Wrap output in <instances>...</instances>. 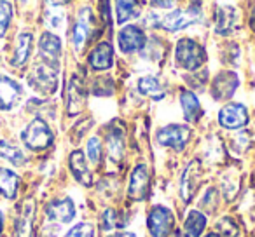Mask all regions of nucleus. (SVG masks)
I'll return each mask as SVG.
<instances>
[{
    "label": "nucleus",
    "mask_w": 255,
    "mask_h": 237,
    "mask_svg": "<svg viewBox=\"0 0 255 237\" xmlns=\"http://www.w3.org/2000/svg\"><path fill=\"white\" fill-rule=\"evenodd\" d=\"M121 218H123V216H121L119 211H116V209H112V208L105 209L102 215V220H100L102 230L103 232H112V230L124 227L126 225V220H121Z\"/></svg>",
    "instance_id": "obj_28"
},
{
    "label": "nucleus",
    "mask_w": 255,
    "mask_h": 237,
    "mask_svg": "<svg viewBox=\"0 0 255 237\" xmlns=\"http://www.w3.org/2000/svg\"><path fill=\"white\" fill-rule=\"evenodd\" d=\"M114 65V49L109 42H100L89 54V67L93 70H109Z\"/></svg>",
    "instance_id": "obj_19"
},
{
    "label": "nucleus",
    "mask_w": 255,
    "mask_h": 237,
    "mask_svg": "<svg viewBox=\"0 0 255 237\" xmlns=\"http://www.w3.org/2000/svg\"><path fill=\"white\" fill-rule=\"evenodd\" d=\"M238 84H240V80H238V75L234 72H222L213 80L212 96L215 99H219V101L229 99L238 89Z\"/></svg>",
    "instance_id": "obj_15"
},
{
    "label": "nucleus",
    "mask_w": 255,
    "mask_h": 237,
    "mask_svg": "<svg viewBox=\"0 0 255 237\" xmlns=\"http://www.w3.org/2000/svg\"><path fill=\"white\" fill-rule=\"evenodd\" d=\"M138 91L142 92L143 96H147V98L150 99H156V101H159V99L164 98V87L161 85V82L157 80L156 77H142L138 80Z\"/></svg>",
    "instance_id": "obj_24"
},
{
    "label": "nucleus",
    "mask_w": 255,
    "mask_h": 237,
    "mask_svg": "<svg viewBox=\"0 0 255 237\" xmlns=\"http://www.w3.org/2000/svg\"><path fill=\"white\" fill-rule=\"evenodd\" d=\"M93 32V18L91 11L89 9H82L81 14H79L77 23L74 25L72 30V44H74L75 51H82L86 46V42L89 40Z\"/></svg>",
    "instance_id": "obj_13"
},
{
    "label": "nucleus",
    "mask_w": 255,
    "mask_h": 237,
    "mask_svg": "<svg viewBox=\"0 0 255 237\" xmlns=\"http://www.w3.org/2000/svg\"><path fill=\"white\" fill-rule=\"evenodd\" d=\"M46 23H47V26H49V28H53V30L61 28V26L65 25V16L61 14V12L51 9V11L46 12Z\"/></svg>",
    "instance_id": "obj_34"
},
{
    "label": "nucleus",
    "mask_w": 255,
    "mask_h": 237,
    "mask_svg": "<svg viewBox=\"0 0 255 237\" xmlns=\"http://www.w3.org/2000/svg\"><path fill=\"white\" fill-rule=\"evenodd\" d=\"M110 237H135V234H133V232H117V234H114V236H110Z\"/></svg>",
    "instance_id": "obj_37"
},
{
    "label": "nucleus",
    "mask_w": 255,
    "mask_h": 237,
    "mask_svg": "<svg viewBox=\"0 0 255 237\" xmlns=\"http://www.w3.org/2000/svg\"><path fill=\"white\" fill-rule=\"evenodd\" d=\"M150 188V178H149V169L145 164H138L133 169L131 176H129V185H128V195L133 201H143L149 195Z\"/></svg>",
    "instance_id": "obj_7"
},
{
    "label": "nucleus",
    "mask_w": 255,
    "mask_h": 237,
    "mask_svg": "<svg viewBox=\"0 0 255 237\" xmlns=\"http://www.w3.org/2000/svg\"><path fill=\"white\" fill-rule=\"evenodd\" d=\"M32 44H33V35L30 32H21L16 37L14 53H12V58H11L12 67L21 68L23 65L28 61L30 53H32Z\"/></svg>",
    "instance_id": "obj_18"
},
{
    "label": "nucleus",
    "mask_w": 255,
    "mask_h": 237,
    "mask_svg": "<svg viewBox=\"0 0 255 237\" xmlns=\"http://www.w3.org/2000/svg\"><path fill=\"white\" fill-rule=\"evenodd\" d=\"M2 229H4V215L0 211V234H2Z\"/></svg>",
    "instance_id": "obj_39"
},
{
    "label": "nucleus",
    "mask_w": 255,
    "mask_h": 237,
    "mask_svg": "<svg viewBox=\"0 0 255 237\" xmlns=\"http://www.w3.org/2000/svg\"><path fill=\"white\" fill-rule=\"evenodd\" d=\"M12 19V5L7 0H0V37H4Z\"/></svg>",
    "instance_id": "obj_30"
},
{
    "label": "nucleus",
    "mask_w": 255,
    "mask_h": 237,
    "mask_svg": "<svg viewBox=\"0 0 255 237\" xmlns=\"http://www.w3.org/2000/svg\"><path fill=\"white\" fill-rule=\"evenodd\" d=\"M205 237H220V236H219V234H217V232H212V234H206Z\"/></svg>",
    "instance_id": "obj_40"
},
{
    "label": "nucleus",
    "mask_w": 255,
    "mask_h": 237,
    "mask_svg": "<svg viewBox=\"0 0 255 237\" xmlns=\"http://www.w3.org/2000/svg\"><path fill=\"white\" fill-rule=\"evenodd\" d=\"M140 4L136 0H116V19L117 23H126L128 19L138 18Z\"/></svg>",
    "instance_id": "obj_23"
},
{
    "label": "nucleus",
    "mask_w": 255,
    "mask_h": 237,
    "mask_svg": "<svg viewBox=\"0 0 255 237\" xmlns=\"http://www.w3.org/2000/svg\"><path fill=\"white\" fill-rule=\"evenodd\" d=\"M33 216H35V202L26 199L19 206L14 218V237H30L33 230Z\"/></svg>",
    "instance_id": "obj_9"
},
{
    "label": "nucleus",
    "mask_w": 255,
    "mask_h": 237,
    "mask_svg": "<svg viewBox=\"0 0 255 237\" xmlns=\"http://www.w3.org/2000/svg\"><path fill=\"white\" fill-rule=\"evenodd\" d=\"M19 176L7 167H0V195L5 199H14L18 195Z\"/></svg>",
    "instance_id": "obj_21"
},
{
    "label": "nucleus",
    "mask_w": 255,
    "mask_h": 237,
    "mask_svg": "<svg viewBox=\"0 0 255 237\" xmlns=\"http://www.w3.org/2000/svg\"><path fill=\"white\" fill-rule=\"evenodd\" d=\"M19 2H28V0H19Z\"/></svg>",
    "instance_id": "obj_41"
},
{
    "label": "nucleus",
    "mask_w": 255,
    "mask_h": 237,
    "mask_svg": "<svg viewBox=\"0 0 255 237\" xmlns=\"http://www.w3.org/2000/svg\"><path fill=\"white\" fill-rule=\"evenodd\" d=\"M47 4L51 5V7H56V5H61V4H65L67 0H46Z\"/></svg>",
    "instance_id": "obj_36"
},
{
    "label": "nucleus",
    "mask_w": 255,
    "mask_h": 237,
    "mask_svg": "<svg viewBox=\"0 0 255 237\" xmlns=\"http://www.w3.org/2000/svg\"><path fill=\"white\" fill-rule=\"evenodd\" d=\"M250 28L255 32V7L252 9V14H250Z\"/></svg>",
    "instance_id": "obj_38"
},
{
    "label": "nucleus",
    "mask_w": 255,
    "mask_h": 237,
    "mask_svg": "<svg viewBox=\"0 0 255 237\" xmlns=\"http://www.w3.org/2000/svg\"><path fill=\"white\" fill-rule=\"evenodd\" d=\"M86 103V91H84V84L82 80L74 75L70 79V84H68L67 89V112L68 115H75L82 110Z\"/></svg>",
    "instance_id": "obj_17"
},
{
    "label": "nucleus",
    "mask_w": 255,
    "mask_h": 237,
    "mask_svg": "<svg viewBox=\"0 0 255 237\" xmlns=\"http://www.w3.org/2000/svg\"><path fill=\"white\" fill-rule=\"evenodd\" d=\"M119 49L123 51L124 54H131V53H136V51L143 49L147 44V37L145 33L142 32V28L138 26H124L123 30L119 32Z\"/></svg>",
    "instance_id": "obj_8"
},
{
    "label": "nucleus",
    "mask_w": 255,
    "mask_h": 237,
    "mask_svg": "<svg viewBox=\"0 0 255 237\" xmlns=\"http://www.w3.org/2000/svg\"><path fill=\"white\" fill-rule=\"evenodd\" d=\"M88 157L93 164H98L102 159V142L98 138H89L88 142Z\"/></svg>",
    "instance_id": "obj_33"
},
{
    "label": "nucleus",
    "mask_w": 255,
    "mask_h": 237,
    "mask_svg": "<svg viewBox=\"0 0 255 237\" xmlns=\"http://www.w3.org/2000/svg\"><path fill=\"white\" fill-rule=\"evenodd\" d=\"M199 181H201V167H199L198 160H192V162L185 167L184 174H182V180H180L182 201L189 202L194 197L196 190H198V187H199Z\"/></svg>",
    "instance_id": "obj_12"
},
{
    "label": "nucleus",
    "mask_w": 255,
    "mask_h": 237,
    "mask_svg": "<svg viewBox=\"0 0 255 237\" xmlns=\"http://www.w3.org/2000/svg\"><path fill=\"white\" fill-rule=\"evenodd\" d=\"M65 237H95V229L91 223H77L65 234Z\"/></svg>",
    "instance_id": "obj_32"
},
{
    "label": "nucleus",
    "mask_w": 255,
    "mask_h": 237,
    "mask_svg": "<svg viewBox=\"0 0 255 237\" xmlns=\"http://www.w3.org/2000/svg\"><path fill=\"white\" fill-rule=\"evenodd\" d=\"M219 122L226 129H240L247 126L248 110L241 103H227L219 113Z\"/></svg>",
    "instance_id": "obj_6"
},
{
    "label": "nucleus",
    "mask_w": 255,
    "mask_h": 237,
    "mask_svg": "<svg viewBox=\"0 0 255 237\" xmlns=\"http://www.w3.org/2000/svg\"><path fill=\"white\" fill-rule=\"evenodd\" d=\"M199 19V12L198 11H180V9H177V11H171L170 14H166L163 19H161V25L164 30H168V32H180V30L187 28V26H191L192 23H196Z\"/></svg>",
    "instance_id": "obj_14"
},
{
    "label": "nucleus",
    "mask_w": 255,
    "mask_h": 237,
    "mask_svg": "<svg viewBox=\"0 0 255 237\" xmlns=\"http://www.w3.org/2000/svg\"><path fill=\"white\" fill-rule=\"evenodd\" d=\"M189 136H191V129H189L187 126L171 124L157 131V143L180 152V150H184L185 145H187Z\"/></svg>",
    "instance_id": "obj_5"
},
{
    "label": "nucleus",
    "mask_w": 255,
    "mask_h": 237,
    "mask_svg": "<svg viewBox=\"0 0 255 237\" xmlns=\"http://www.w3.org/2000/svg\"><path fill=\"white\" fill-rule=\"evenodd\" d=\"M236 26V12L233 7H220L217 12V25L215 30L220 35H227Z\"/></svg>",
    "instance_id": "obj_25"
},
{
    "label": "nucleus",
    "mask_w": 255,
    "mask_h": 237,
    "mask_svg": "<svg viewBox=\"0 0 255 237\" xmlns=\"http://www.w3.org/2000/svg\"><path fill=\"white\" fill-rule=\"evenodd\" d=\"M206 227V216L201 211H189L185 218V237H201Z\"/></svg>",
    "instance_id": "obj_26"
},
{
    "label": "nucleus",
    "mask_w": 255,
    "mask_h": 237,
    "mask_svg": "<svg viewBox=\"0 0 255 237\" xmlns=\"http://www.w3.org/2000/svg\"><path fill=\"white\" fill-rule=\"evenodd\" d=\"M28 84L40 94H54L58 89V67L40 61L28 75Z\"/></svg>",
    "instance_id": "obj_2"
},
{
    "label": "nucleus",
    "mask_w": 255,
    "mask_h": 237,
    "mask_svg": "<svg viewBox=\"0 0 255 237\" xmlns=\"http://www.w3.org/2000/svg\"><path fill=\"white\" fill-rule=\"evenodd\" d=\"M177 0H149V4L154 5V7H159V9H170L173 7V4Z\"/></svg>",
    "instance_id": "obj_35"
},
{
    "label": "nucleus",
    "mask_w": 255,
    "mask_h": 237,
    "mask_svg": "<svg viewBox=\"0 0 255 237\" xmlns=\"http://www.w3.org/2000/svg\"><path fill=\"white\" fill-rule=\"evenodd\" d=\"M0 157L9 160L14 166H23L26 162V156L23 154V150L5 140H0Z\"/></svg>",
    "instance_id": "obj_27"
},
{
    "label": "nucleus",
    "mask_w": 255,
    "mask_h": 237,
    "mask_svg": "<svg viewBox=\"0 0 255 237\" xmlns=\"http://www.w3.org/2000/svg\"><path fill=\"white\" fill-rule=\"evenodd\" d=\"M53 131L47 126V122L40 117L33 119L28 126L21 131V142L25 143L26 149L33 150V152H40L46 150L47 147L53 145Z\"/></svg>",
    "instance_id": "obj_1"
},
{
    "label": "nucleus",
    "mask_w": 255,
    "mask_h": 237,
    "mask_svg": "<svg viewBox=\"0 0 255 237\" xmlns=\"http://www.w3.org/2000/svg\"><path fill=\"white\" fill-rule=\"evenodd\" d=\"M107 145H109V154L112 157V160H121L123 159V152H124V138H123V131L117 133V129H112L107 136Z\"/></svg>",
    "instance_id": "obj_29"
},
{
    "label": "nucleus",
    "mask_w": 255,
    "mask_h": 237,
    "mask_svg": "<svg viewBox=\"0 0 255 237\" xmlns=\"http://www.w3.org/2000/svg\"><path fill=\"white\" fill-rule=\"evenodd\" d=\"M39 51H40V56H42V61L53 65V67H58V61H60L61 56L60 37L51 32H44L39 40Z\"/></svg>",
    "instance_id": "obj_16"
},
{
    "label": "nucleus",
    "mask_w": 255,
    "mask_h": 237,
    "mask_svg": "<svg viewBox=\"0 0 255 237\" xmlns=\"http://www.w3.org/2000/svg\"><path fill=\"white\" fill-rule=\"evenodd\" d=\"M175 60H177L180 68H184L187 72H194L205 63L206 53L196 40L182 39L177 44V49H175Z\"/></svg>",
    "instance_id": "obj_3"
},
{
    "label": "nucleus",
    "mask_w": 255,
    "mask_h": 237,
    "mask_svg": "<svg viewBox=\"0 0 255 237\" xmlns=\"http://www.w3.org/2000/svg\"><path fill=\"white\" fill-rule=\"evenodd\" d=\"M180 103H182V108H184L185 121H187V122H198L199 117H201V113H203L198 96H196L194 92H191V91H182Z\"/></svg>",
    "instance_id": "obj_22"
},
{
    "label": "nucleus",
    "mask_w": 255,
    "mask_h": 237,
    "mask_svg": "<svg viewBox=\"0 0 255 237\" xmlns=\"http://www.w3.org/2000/svg\"><path fill=\"white\" fill-rule=\"evenodd\" d=\"M147 229L152 237H168L175 229V215L164 206H154L147 218Z\"/></svg>",
    "instance_id": "obj_4"
},
{
    "label": "nucleus",
    "mask_w": 255,
    "mask_h": 237,
    "mask_svg": "<svg viewBox=\"0 0 255 237\" xmlns=\"http://www.w3.org/2000/svg\"><path fill=\"white\" fill-rule=\"evenodd\" d=\"M23 89L14 79L0 75V110H11L21 99Z\"/></svg>",
    "instance_id": "obj_11"
},
{
    "label": "nucleus",
    "mask_w": 255,
    "mask_h": 237,
    "mask_svg": "<svg viewBox=\"0 0 255 237\" xmlns=\"http://www.w3.org/2000/svg\"><path fill=\"white\" fill-rule=\"evenodd\" d=\"M75 204L72 199L61 197L54 199L46 206V216L51 222H60V223H70L75 218Z\"/></svg>",
    "instance_id": "obj_10"
},
{
    "label": "nucleus",
    "mask_w": 255,
    "mask_h": 237,
    "mask_svg": "<svg viewBox=\"0 0 255 237\" xmlns=\"http://www.w3.org/2000/svg\"><path fill=\"white\" fill-rule=\"evenodd\" d=\"M68 162H70V171L75 180H77L79 183L89 187V185L93 183V178H91V171H89L88 164H86L84 154H82L81 150H75V152L70 154V160H68Z\"/></svg>",
    "instance_id": "obj_20"
},
{
    "label": "nucleus",
    "mask_w": 255,
    "mask_h": 237,
    "mask_svg": "<svg viewBox=\"0 0 255 237\" xmlns=\"http://www.w3.org/2000/svg\"><path fill=\"white\" fill-rule=\"evenodd\" d=\"M215 229L220 237H238V234H240L238 225L231 218H222L219 223H217Z\"/></svg>",
    "instance_id": "obj_31"
}]
</instances>
